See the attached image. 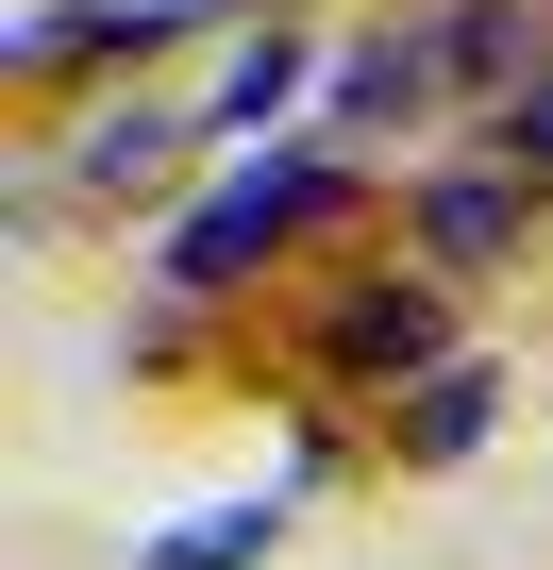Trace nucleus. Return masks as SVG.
I'll list each match as a JSON object with an SVG mask.
<instances>
[{
  "label": "nucleus",
  "mask_w": 553,
  "mask_h": 570,
  "mask_svg": "<svg viewBox=\"0 0 553 570\" xmlns=\"http://www.w3.org/2000/svg\"><path fill=\"white\" fill-rule=\"evenodd\" d=\"M353 202H369V168H353V151H303V135H286V151H235V168L168 218L151 285H168V303H218V285H251L286 235H319V218H353Z\"/></svg>",
  "instance_id": "nucleus-1"
},
{
  "label": "nucleus",
  "mask_w": 553,
  "mask_h": 570,
  "mask_svg": "<svg viewBox=\"0 0 553 570\" xmlns=\"http://www.w3.org/2000/svg\"><path fill=\"white\" fill-rule=\"evenodd\" d=\"M453 85H470V35L419 18V35H353L336 85H319V118H336V135H386V118H419V101H453Z\"/></svg>",
  "instance_id": "nucleus-2"
},
{
  "label": "nucleus",
  "mask_w": 553,
  "mask_h": 570,
  "mask_svg": "<svg viewBox=\"0 0 553 570\" xmlns=\"http://www.w3.org/2000/svg\"><path fill=\"white\" fill-rule=\"evenodd\" d=\"M536 168H503V151H470V168H436L419 185V252L436 268H503V252H536Z\"/></svg>",
  "instance_id": "nucleus-3"
},
{
  "label": "nucleus",
  "mask_w": 553,
  "mask_h": 570,
  "mask_svg": "<svg viewBox=\"0 0 553 570\" xmlns=\"http://www.w3.org/2000/svg\"><path fill=\"white\" fill-rule=\"evenodd\" d=\"M319 370H336V386H403V370L436 386V370H453V320H436V285H353V303L319 320Z\"/></svg>",
  "instance_id": "nucleus-4"
},
{
  "label": "nucleus",
  "mask_w": 553,
  "mask_h": 570,
  "mask_svg": "<svg viewBox=\"0 0 553 570\" xmlns=\"http://www.w3.org/2000/svg\"><path fill=\"white\" fill-rule=\"evenodd\" d=\"M185 18H201V0H34V18L0 35V51H18V68L51 85V68H118V51H168Z\"/></svg>",
  "instance_id": "nucleus-5"
},
{
  "label": "nucleus",
  "mask_w": 553,
  "mask_h": 570,
  "mask_svg": "<svg viewBox=\"0 0 553 570\" xmlns=\"http://www.w3.org/2000/svg\"><path fill=\"white\" fill-rule=\"evenodd\" d=\"M319 85H336V68H319L303 35H251V51H235V85L201 101V135H235V151H286V118H303Z\"/></svg>",
  "instance_id": "nucleus-6"
},
{
  "label": "nucleus",
  "mask_w": 553,
  "mask_h": 570,
  "mask_svg": "<svg viewBox=\"0 0 553 570\" xmlns=\"http://www.w3.org/2000/svg\"><path fill=\"white\" fill-rule=\"evenodd\" d=\"M286 487H303V470H268V487H235V503H185L168 537H135V570H268V537H286Z\"/></svg>",
  "instance_id": "nucleus-7"
},
{
  "label": "nucleus",
  "mask_w": 553,
  "mask_h": 570,
  "mask_svg": "<svg viewBox=\"0 0 553 570\" xmlns=\"http://www.w3.org/2000/svg\"><path fill=\"white\" fill-rule=\"evenodd\" d=\"M68 168H85V202H151V185L185 168V118H168V101H101Z\"/></svg>",
  "instance_id": "nucleus-8"
},
{
  "label": "nucleus",
  "mask_w": 553,
  "mask_h": 570,
  "mask_svg": "<svg viewBox=\"0 0 553 570\" xmlns=\"http://www.w3.org/2000/svg\"><path fill=\"white\" fill-rule=\"evenodd\" d=\"M486 420H503V370H486V353H453V370H436V403H419V420H403V453H419V470H436V453H470V436H486Z\"/></svg>",
  "instance_id": "nucleus-9"
},
{
  "label": "nucleus",
  "mask_w": 553,
  "mask_h": 570,
  "mask_svg": "<svg viewBox=\"0 0 553 570\" xmlns=\"http://www.w3.org/2000/svg\"><path fill=\"white\" fill-rule=\"evenodd\" d=\"M486 151H503V168H536V185H553V68H520V85H503V101H486Z\"/></svg>",
  "instance_id": "nucleus-10"
}]
</instances>
